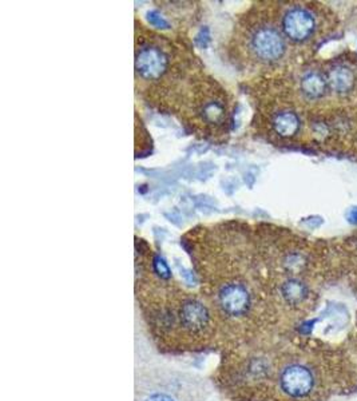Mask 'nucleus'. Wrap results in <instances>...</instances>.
<instances>
[{"label": "nucleus", "mask_w": 357, "mask_h": 401, "mask_svg": "<svg viewBox=\"0 0 357 401\" xmlns=\"http://www.w3.org/2000/svg\"><path fill=\"white\" fill-rule=\"evenodd\" d=\"M349 220L352 223H357V209H354L351 213H349Z\"/></svg>", "instance_id": "obj_11"}, {"label": "nucleus", "mask_w": 357, "mask_h": 401, "mask_svg": "<svg viewBox=\"0 0 357 401\" xmlns=\"http://www.w3.org/2000/svg\"><path fill=\"white\" fill-rule=\"evenodd\" d=\"M281 297L289 305H300L308 297V288L298 279H288L281 283L280 288Z\"/></svg>", "instance_id": "obj_10"}, {"label": "nucleus", "mask_w": 357, "mask_h": 401, "mask_svg": "<svg viewBox=\"0 0 357 401\" xmlns=\"http://www.w3.org/2000/svg\"><path fill=\"white\" fill-rule=\"evenodd\" d=\"M314 30V16L307 8L293 6L285 11L281 19V31L286 39L295 43H302L312 36Z\"/></svg>", "instance_id": "obj_6"}, {"label": "nucleus", "mask_w": 357, "mask_h": 401, "mask_svg": "<svg viewBox=\"0 0 357 401\" xmlns=\"http://www.w3.org/2000/svg\"><path fill=\"white\" fill-rule=\"evenodd\" d=\"M135 74L145 82H160L172 70V54L164 39H139L135 48Z\"/></svg>", "instance_id": "obj_3"}, {"label": "nucleus", "mask_w": 357, "mask_h": 401, "mask_svg": "<svg viewBox=\"0 0 357 401\" xmlns=\"http://www.w3.org/2000/svg\"><path fill=\"white\" fill-rule=\"evenodd\" d=\"M277 391L289 400H302L311 396L316 386L312 368L301 360H288L276 371Z\"/></svg>", "instance_id": "obj_5"}, {"label": "nucleus", "mask_w": 357, "mask_h": 401, "mask_svg": "<svg viewBox=\"0 0 357 401\" xmlns=\"http://www.w3.org/2000/svg\"><path fill=\"white\" fill-rule=\"evenodd\" d=\"M300 89L309 99H318L327 92L328 80L317 71H308L302 75L300 82Z\"/></svg>", "instance_id": "obj_9"}, {"label": "nucleus", "mask_w": 357, "mask_h": 401, "mask_svg": "<svg viewBox=\"0 0 357 401\" xmlns=\"http://www.w3.org/2000/svg\"><path fill=\"white\" fill-rule=\"evenodd\" d=\"M134 401H220L213 380L166 361L139 363L134 371Z\"/></svg>", "instance_id": "obj_2"}, {"label": "nucleus", "mask_w": 357, "mask_h": 401, "mask_svg": "<svg viewBox=\"0 0 357 401\" xmlns=\"http://www.w3.org/2000/svg\"><path fill=\"white\" fill-rule=\"evenodd\" d=\"M301 119L292 110H281L272 118V129L281 138H292L300 132Z\"/></svg>", "instance_id": "obj_7"}, {"label": "nucleus", "mask_w": 357, "mask_h": 401, "mask_svg": "<svg viewBox=\"0 0 357 401\" xmlns=\"http://www.w3.org/2000/svg\"><path fill=\"white\" fill-rule=\"evenodd\" d=\"M141 312L150 336L164 352H202L221 348L214 314L202 295L179 289H141Z\"/></svg>", "instance_id": "obj_1"}, {"label": "nucleus", "mask_w": 357, "mask_h": 401, "mask_svg": "<svg viewBox=\"0 0 357 401\" xmlns=\"http://www.w3.org/2000/svg\"><path fill=\"white\" fill-rule=\"evenodd\" d=\"M328 86L337 94L349 92L355 86V74L346 66H335L328 74Z\"/></svg>", "instance_id": "obj_8"}, {"label": "nucleus", "mask_w": 357, "mask_h": 401, "mask_svg": "<svg viewBox=\"0 0 357 401\" xmlns=\"http://www.w3.org/2000/svg\"><path fill=\"white\" fill-rule=\"evenodd\" d=\"M286 38L283 31L269 23H258L246 30V52L261 64H273L286 52Z\"/></svg>", "instance_id": "obj_4"}]
</instances>
